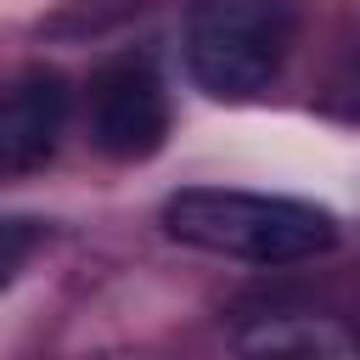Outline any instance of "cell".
Segmentation results:
<instances>
[{
  "instance_id": "cell-1",
  "label": "cell",
  "mask_w": 360,
  "mask_h": 360,
  "mask_svg": "<svg viewBox=\"0 0 360 360\" xmlns=\"http://www.w3.org/2000/svg\"><path fill=\"white\" fill-rule=\"evenodd\" d=\"M163 231L180 248L242 259V264H304L338 248V214L304 197L242 191V186H186L163 202Z\"/></svg>"
},
{
  "instance_id": "cell-5",
  "label": "cell",
  "mask_w": 360,
  "mask_h": 360,
  "mask_svg": "<svg viewBox=\"0 0 360 360\" xmlns=\"http://www.w3.org/2000/svg\"><path fill=\"white\" fill-rule=\"evenodd\" d=\"M231 338L242 360H360V332L326 309H259Z\"/></svg>"
},
{
  "instance_id": "cell-4",
  "label": "cell",
  "mask_w": 360,
  "mask_h": 360,
  "mask_svg": "<svg viewBox=\"0 0 360 360\" xmlns=\"http://www.w3.org/2000/svg\"><path fill=\"white\" fill-rule=\"evenodd\" d=\"M68 124V79L56 68L0 73V174L45 163Z\"/></svg>"
},
{
  "instance_id": "cell-6",
  "label": "cell",
  "mask_w": 360,
  "mask_h": 360,
  "mask_svg": "<svg viewBox=\"0 0 360 360\" xmlns=\"http://www.w3.org/2000/svg\"><path fill=\"white\" fill-rule=\"evenodd\" d=\"M321 107H326L332 118H343V124H360V28H354V39H349V45H343V56H338V68H332V79H326Z\"/></svg>"
},
{
  "instance_id": "cell-3",
  "label": "cell",
  "mask_w": 360,
  "mask_h": 360,
  "mask_svg": "<svg viewBox=\"0 0 360 360\" xmlns=\"http://www.w3.org/2000/svg\"><path fill=\"white\" fill-rule=\"evenodd\" d=\"M90 146L112 163H146L169 141V90L146 56H112L90 73L84 96Z\"/></svg>"
},
{
  "instance_id": "cell-2",
  "label": "cell",
  "mask_w": 360,
  "mask_h": 360,
  "mask_svg": "<svg viewBox=\"0 0 360 360\" xmlns=\"http://www.w3.org/2000/svg\"><path fill=\"white\" fill-rule=\"evenodd\" d=\"M298 45V0H191L186 73L214 101L264 96Z\"/></svg>"
},
{
  "instance_id": "cell-7",
  "label": "cell",
  "mask_w": 360,
  "mask_h": 360,
  "mask_svg": "<svg viewBox=\"0 0 360 360\" xmlns=\"http://www.w3.org/2000/svg\"><path fill=\"white\" fill-rule=\"evenodd\" d=\"M45 242V225L28 214H0V292L17 281V270L34 259V248Z\"/></svg>"
}]
</instances>
